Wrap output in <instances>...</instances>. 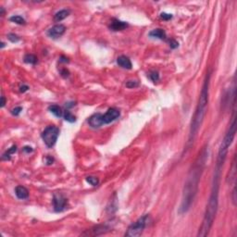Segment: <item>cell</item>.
<instances>
[{
    "mask_svg": "<svg viewBox=\"0 0 237 237\" xmlns=\"http://www.w3.org/2000/svg\"><path fill=\"white\" fill-rule=\"evenodd\" d=\"M208 157H209L208 148L204 147L201 153L199 154L198 157L196 158V162L192 166V169L190 170L186 182L184 183L183 196H182V201L178 210L180 214L186 213L191 209V206L194 203V200L198 192L199 182H200L201 175L203 173V170Z\"/></svg>",
    "mask_w": 237,
    "mask_h": 237,
    "instance_id": "obj_1",
    "label": "cell"
},
{
    "mask_svg": "<svg viewBox=\"0 0 237 237\" xmlns=\"http://www.w3.org/2000/svg\"><path fill=\"white\" fill-rule=\"evenodd\" d=\"M222 166H223V164H220V163L216 164L211 194L209 196L208 206H207L204 220L202 222L201 227L199 228L197 236H207L213 225V222H214V220H215V217L217 214V210H218V206H219V190H220L221 172H222Z\"/></svg>",
    "mask_w": 237,
    "mask_h": 237,
    "instance_id": "obj_2",
    "label": "cell"
},
{
    "mask_svg": "<svg viewBox=\"0 0 237 237\" xmlns=\"http://www.w3.org/2000/svg\"><path fill=\"white\" fill-rule=\"evenodd\" d=\"M209 80H210V73L209 72L206 77V80L204 82V84H203V87L201 90V94H200V97L198 100V104L196 109L195 115L192 119L189 139H188L189 145L196 139V137L199 131V129L201 127V124L206 116V113H207V109H208V104H209Z\"/></svg>",
    "mask_w": 237,
    "mask_h": 237,
    "instance_id": "obj_3",
    "label": "cell"
},
{
    "mask_svg": "<svg viewBox=\"0 0 237 237\" xmlns=\"http://www.w3.org/2000/svg\"><path fill=\"white\" fill-rule=\"evenodd\" d=\"M148 221H149V216L147 214L142 216L141 218H139L135 222H133L131 225H130L127 232L125 233V236H140L143 234L144 228L146 227V225L148 223Z\"/></svg>",
    "mask_w": 237,
    "mask_h": 237,
    "instance_id": "obj_4",
    "label": "cell"
},
{
    "mask_svg": "<svg viewBox=\"0 0 237 237\" xmlns=\"http://www.w3.org/2000/svg\"><path fill=\"white\" fill-rule=\"evenodd\" d=\"M58 135H59V129L55 125H49L43 131L41 137L45 144L48 148H52L56 144Z\"/></svg>",
    "mask_w": 237,
    "mask_h": 237,
    "instance_id": "obj_5",
    "label": "cell"
},
{
    "mask_svg": "<svg viewBox=\"0 0 237 237\" xmlns=\"http://www.w3.org/2000/svg\"><path fill=\"white\" fill-rule=\"evenodd\" d=\"M52 201H53L54 210L56 212H62L66 209L68 201H67V198H65L63 195H61L59 193L54 194Z\"/></svg>",
    "mask_w": 237,
    "mask_h": 237,
    "instance_id": "obj_6",
    "label": "cell"
},
{
    "mask_svg": "<svg viewBox=\"0 0 237 237\" xmlns=\"http://www.w3.org/2000/svg\"><path fill=\"white\" fill-rule=\"evenodd\" d=\"M66 32V27L63 24H56L47 31V35L52 39H58L61 37Z\"/></svg>",
    "mask_w": 237,
    "mask_h": 237,
    "instance_id": "obj_7",
    "label": "cell"
},
{
    "mask_svg": "<svg viewBox=\"0 0 237 237\" xmlns=\"http://www.w3.org/2000/svg\"><path fill=\"white\" fill-rule=\"evenodd\" d=\"M120 115V112L118 109L116 108H110L108 110V111L103 114V120H104V124H110L111 122H113L114 120H116L118 118Z\"/></svg>",
    "mask_w": 237,
    "mask_h": 237,
    "instance_id": "obj_8",
    "label": "cell"
},
{
    "mask_svg": "<svg viewBox=\"0 0 237 237\" xmlns=\"http://www.w3.org/2000/svg\"><path fill=\"white\" fill-rule=\"evenodd\" d=\"M88 123L92 128H99L102 125H104V120H103V114L101 113H96L94 115H92L89 119H88Z\"/></svg>",
    "mask_w": 237,
    "mask_h": 237,
    "instance_id": "obj_9",
    "label": "cell"
},
{
    "mask_svg": "<svg viewBox=\"0 0 237 237\" xmlns=\"http://www.w3.org/2000/svg\"><path fill=\"white\" fill-rule=\"evenodd\" d=\"M109 231H110V228L107 227L106 225H98L91 230H88L86 233L83 234V235H100L106 234Z\"/></svg>",
    "mask_w": 237,
    "mask_h": 237,
    "instance_id": "obj_10",
    "label": "cell"
},
{
    "mask_svg": "<svg viewBox=\"0 0 237 237\" xmlns=\"http://www.w3.org/2000/svg\"><path fill=\"white\" fill-rule=\"evenodd\" d=\"M128 24L124 21H121L118 19H112V20L110 21V29L114 31V32H118V31H122L125 28H127Z\"/></svg>",
    "mask_w": 237,
    "mask_h": 237,
    "instance_id": "obj_11",
    "label": "cell"
},
{
    "mask_svg": "<svg viewBox=\"0 0 237 237\" xmlns=\"http://www.w3.org/2000/svg\"><path fill=\"white\" fill-rule=\"evenodd\" d=\"M117 64L119 67L126 69V70H131L132 68V64L131 61L130 60V58L126 56H119L117 58Z\"/></svg>",
    "mask_w": 237,
    "mask_h": 237,
    "instance_id": "obj_12",
    "label": "cell"
},
{
    "mask_svg": "<svg viewBox=\"0 0 237 237\" xmlns=\"http://www.w3.org/2000/svg\"><path fill=\"white\" fill-rule=\"evenodd\" d=\"M15 195L19 199L24 200L29 197V191L26 187H24L22 185H18L15 188Z\"/></svg>",
    "mask_w": 237,
    "mask_h": 237,
    "instance_id": "obj_13",
    "label": "cell"
},
{
    "mask_svg": "<svg viewBox=\"0 0 237 237\" xmlns=\"http://www.w3.org/2000/svg\"><path fill=\"white\" fill-rule=\"evenodd\" d=\"M148 35L152 38H156V39H159V40H166L167 39V34H166V32L163 30V29H155V30H152Z\"/></svg>",
    "mask_w": 237,
    "mask_h": 237,
    "instance_id": "obj_14",
    "label": "cell"
},
{
    "mask_svg": "<svg viewBox=\"0 0 237 237\" xmlns=\"http://www.w3.org/2000/svg\"><path fill=\"white\" fill-rule=\"evenodd\" d=\"M70 10L69 9H61L59 11H58L55 15H54V20L56 22H60L61 20L65 19L67 17H69L70 15Z\"/></svg>",
    "mask_w": 237,
    "mask_h": 237,
    "instance_id": "obj_15",
    "label": "cell"
},
{
    "mask_svg": "<svg viewBox=\"0 0 237 237\" xmlns=\"http://www.w3.org/2000/svg\"><path fill=\"white\" fill-rule=\"evenodd\" d=\"M48 110L50 113H52L53 115H55L58 118H61L63 117V112L64 110L58 105H51L48 107Z\"/></svg>",
    "mask_w": 237,
    "mask_h": 237,
    "instance_id": "obj_16",
    "label": "cell"
},
{
    "mask_svg": "<svg viewBox=\"0 0 237 237\" xmlns=\"http://www.w3.org/2000/svg\"><path fill=\"white\" fill-rule=\"evenodd\" d=\"M17 151V146L16 145H12L10 148H8L3 155H2V159L3 160H10L11 156Z\"/></svg>",
    "mask_w": 237,
    "mask_h": 237,
    "instance_id": "obj_17",
    "label": "cell"
},
{
    "mask_svg": "<svg viewBox=\"0 0 237 237\" xmlns=\"http://www.w3.org/2000/svg\"><path fill=\"white\" fill-rule=\"evenodd\" d=\"M23 60H24L25 63H28V64H31V65H34L37 62V58L33 54H26L24 56Z\"/></svg>",
    "mask_w": 237,
    "mask_h": 237,
    "instance_id": "obj_18",
    "label": "cell"
},
{
    "mask_svg": "<svg viewBox=\"0 0 237 237\" xmlns=\"http://www.w3.org/2000/svg\"><path fill=\"white\" fill-rule=\"evenodd\" d=\"M9 20L16 23V24H19V25H24L26 23V20L19 15H14V16H11L9 18Z\"/></svg>",
    "mask_w": 237,
    "mask_h": 237,
    "instance_id": "obj_19",
    "label": "cell"
},
{
    "mask_svg": "<svg viewBox=\"0 0 237 237\" xmlns=\"http://www.w3.org/2000/svg\"><path fill=\"white\" fill-rule=\"evenodd\" d=\"M63 118H64L65 120H67V121H69V122H75V121H76V117H75L70 110H64V112H63Z\"/></svg>",
    "mask_w": 237,
    "mask_h": 237,
    "instance_id": "obj_20",
    "label": "cell"
},
{
    "mask_svg": "<svg viewBox=\"0 0 237 237\" xmlns=\"http://www.w3.org/2000/svg\"><path fill=\"white\" fill-rule=\"evenodd\" d=\"M86 182L89 183V184H91L92 186H97L98 184H99V180H98V178H97V177H94V176H88V177H86Z\"/></svg>",
    "mask_w": 237,
    "mask_h": 237,
    "instance_id": "obj_21",
    "label": "cell"
},
{
    "mask_svg": "<svg viewBox=\"0 0 237 237\" xmlns=\"http://www.w3.org/2000/svg\"><path fill=\"white\" fill-rule=\"evenodd\" d=\"M148 77H149V79H150L152 82H154V83H156V82H157V81L159 80V74H158V72H157V71H150L149 74H148Z\"/></svg>",
    "mask_w": 237,
    "mask_h": 237,
    "instance_id": "obj_22",
    "label": "cell"
},
{
    "mask_svg": "<svg viewBox=\"0 0 237 237\" xmlns=\"http://www.w3.org/2000/svg\"><path fill=\"white\" fill-rule=\"evenodd\" d=\"M7 38L12 43H17V42H19L20 40V38L17 34H15V33H8L7 34Z\"/></svg>",
    "mask_w": 237,
    "mask_h": 237,
    "instance_id": "obj_23",
    "label": "cell"
},
{
    "mask_svg": "<svg viewBox=\"0 0 237 237\" xmlns=\"http://www.w3.org/2000/svg\"><path fill=\"white\" fill-rule=\"evenodd\" d=\"M126 86L128 88H135L139 86V83L137 81H129L126 83Z\"/></svg>",
    "mask_w": 237,
    "mask_h": 237,
    "instance_id": "obj_24",
    "label": "cell"
},
{
    "mask_svg": "<svg viewBox=\"0 0 237 237\" xmlns=\"http://www.w3.org/2000/svg\"><path fill=\"white\" fill-rule=\"evenodd\" d=\"M21 111H22V108L21 107H16V108L12 109L10 112H11V114L13 116H19Z\"/></svg>",
    "mask_w": 237,
    "mask_h": 237,
    "instance_id": "obj_25",
    "label": "cell"
},
{
    "mask_svg": "<svg viewBox=\"0 0 237 237\" xmlns=\"http://www.w3.org/2000/svg\"><path fill=\"white\" fill-rule=\"evenodd\" d=\"M160 18L164 20H170L172 19V15L170 14V13H166V12H162L160 14Z\"/></svg>",
    "mask_w": 237,
    "mask_h": 237,
    "instance_id": "obj_26",
    "label": "cell"
},
{
    "mask_svg": "<svg viewBox=\"0 0 237 237\" xmlns=\"http://www.w3.org/2000/svg\"><path fill=\"white\" fill-rule=\"evenodd\" d=\"M169 44H170V48H172V49H175V48H177L179 46V43L176 40H174V39L169 40Z\"/></svg>",
    "mask_w": 237,
    "mask_h": 237,
    "instance_id": "obj_27",
    "label": "cell"
},
{
    "mask_svg": "<svg viewBox=\"0 0 237 237\" xmlns=\"http://www.w3.org/2000/svg\"><path fill=\"white\" fill-rule=\"evenodd\" d=\"M45 162L46 163V165H51L54 162V158L50 156H46L45 158Z\"/></svg>",
    "mask_w": 237,
    "mask_h": 237,
    "instance_id": "obj_28",
    "label": "cell"
},
{
    "mask_svg": "<svg viewBox=\"0 0 237 237\" xmlns=\"http://www.w3.org/2000/svg\"><path fill=\"white\" fill-rule=\"evenodd\" d=\"M60 74H61V76H62V77H64V78H67V77H69V75H70V72H69V71H68L67 69H63V70H61V71H60Z\"/></svg>",
    "mask_w": 237,
    "mask_h": 237,
    "instance_id": "obj_29",
    "label": "cell"
},
{
    "mask_svg": "<svg viewBox=\"0 0 237 237\" xmlns=\"http://www.w3.org/2000/svg\"><path fill=\"white\" fill-rule=\"evenodd\" d=\"M22 150H23V152H25L26 154H30V153H32V151H33V149H32V147H31V146H24L23 148H22Z\"/></svg>",
    "mask_w": 237,
    "mask_h": 237,
    "instance_id": "obj_30",
    "label": "cell"
},
{
    "mask_svg": "<svg viewBox=\"0 0 237 237\" xmlns=\"http://www.w3.org/2000/svg\"><path fill=\"white\" fill-rule=\"evenodd\" d=\"M28 90H29V86H27V85H25V84H23L22 86L19 87V91H20L21 93H24V92H26V91H28Z\"/></svg>",
    "mask_w": 237,
    "mask_h": 237,
    "instance_id": "obj_31",
    "label": "cell"
},
{
    "mask_svg": "<svg viewBox=\"0 0 237 237\" xmlns=\"http://www.w3.org/2000/svg\"><path fill=\"white\" fill-rule=\"evenodd\" d=\"M5 105H6V97L2 95V97H1V108H4Z\"/></svg>",
    "mask_w": 237,
    "mask_h": 237,
    "instance_id": "obj_32",
    "label": "cell"
},
{
    "mask_svg": "<svg viewBox=\"0 0 237 237\" xmlns=\"http://www.w3.org/2000/svg\"><path fill=\"white\" fill-rule=\"evenodd\" d=\"M74 106H75V103H74V102H69V103H66V108H67V109L73 108Z\"/></svg>",
    "mask_w": 237,
    "mask_h": 237,
    "instance_id": "obj_33",
    "label": "cell"
},
{
    "mask_svg": "<svg viewBox=\"0 0 237 237\" xmlns=\"http://www.w3.org/2000/svg\"><path fill=\"white\" fill-rule=\"evenodd\" d=\"M59 62H64V63H67V62H69V59L67 58H65V57H60V58H59Z\"/></svg>",
    "mask_w": 237,
    "mask_h": 237,
    "instance_id": "obj_34",
    "label": "cell"
},
{
    "mask_svg": "<svg viewBox=\"0 0 237 237\" xmlns=\"http://www.w3.org/2000/svg\"><path fill=\"white\" fill-rule=\"evenodd\" d=\"M4 13H5V10H4V8H3V7H1V15H2V16H4Z\"/></svg>",
    "mask_w": 237,
    "mask_h": 237,
    "instance_id": "obj_35",
    "label": "cell"
},
{
    "mask_svg": "<svg viewBox=\"0 0 237 237\" xmlns=\"http://www.w3.org/2000/svg\"><path fill=\"white\" fill-rule=\"evenodd\" d=\"M4 46H5V43H4V42H2V43H1V48H3Z\"/></svg>",
    "mask_w": 237,
    "mask_h": 237,
    "instance_id": "obj_36",
    "label": "cell"
}]
</instances>
